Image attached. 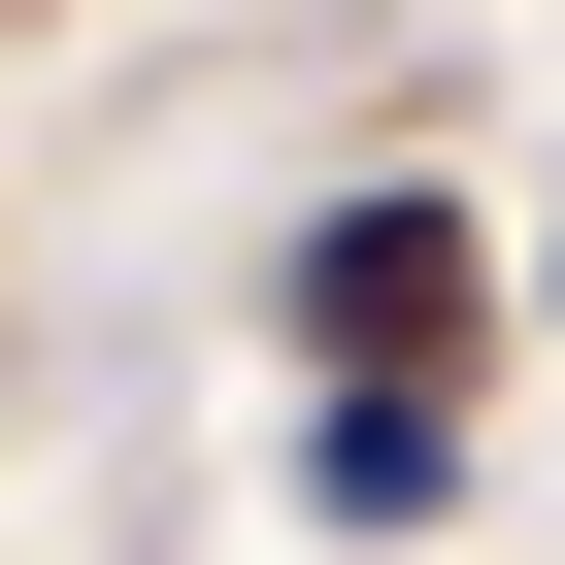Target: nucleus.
Returning <instances> with one entry per match:
<instances>
[{"instance_id":"obj_1","label":"nucleus","mask_w":565,"mask_h":565,"mask_svg":"<svg viewBox=\"0 0 565 565\" xmlns=\"http://www.w3.org/2000/svg\"><path fill=\"white\" fill-rule=\"evenodd\" d=\"M300 333H333L366 399H433V333H466V200H333V233H300Z\"/></svg>"},{"instance_id":"obj_2","label":"nucleus","mask_w":565,"mask_h":565,"mask_svg":"<svg viewBox=\"0 0 565 565\" xmlns=\"http://www.w3.org/2000/svg\"><path fill=\"white\" fill-rule=\"evenodd\" d=\"M300 499H333V532H433V499H466V399H366V366H300Z\"/></svg>"},{"instance_id":"obj_3","label":"nucleus","mask_w":565,"mask_h":565,"mask_svg":"<svg viewBox=\"0 0 565 565\" xmlns=\"http://www.w3.org/2000/svg\"><path fill=\"white\" fill-rule=\"evenodd\" d=\"M532 300H565V233H532Z\"/></svg>"}]
</instances>
